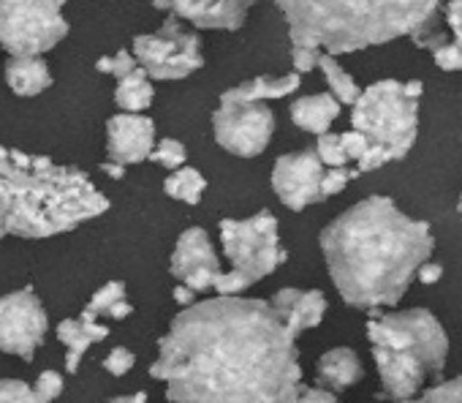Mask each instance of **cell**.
Here are the masks:
<instances>
[{"instance_id": "1", "label": "cell", "mask_w": 462, "mask_h": 403, "mask_svg": "<svg viewBox=\"0 0 462 403\" xmlns=\"http://www.w3.org/2000/svg\"><path fill=\"white\" fill-rule=\"evenodd\" d=\"M150 376L169 400H297V338L270 300L217 295L185 305L158 341Z\"/></svg>"}, {"instance_id": "2", "label": "cell", "mask_w": 462, "mask_h": 403, "mask_svg": "<svg viewBox=\"0 0 462 403\" xmlns=\"http://www.w3.org/2000/svg\"><path fill=\"white\" fill-rule=\"evenodd\" d=\"M435 248L427 221L408 219L389 196H367L321 232V251L340 297L354 308L402 300Z\"/></svg>"}, {"instance_id": "3", "label": "cell", "mask_w": 462, "mask_h": 403, "mask_svg": "<svg viewBox=\"0 0 462 403\" xmlns=\"http://www.w3.org/2000/svg\"><path fill=\"white\" fill-rule=\"evenodd\" d=\"M106 211L109 199L82 169L0 145V238H55Z\"/></svg>"}, {"instance_id": "4", "label": "cell", "mask_w": 462, "mask_h": 403, "mask_svg": "<svg viewBox=\"0 0 462 403\" xmlns=\"http://www.w3.org/2000/svg\"><path fill=\"white\" fill-rule=\"evenodd\" d=\"M291 44L329 55L356 52L411 36L430 25L440 0H275Z\"/></svg>"}, {"instance_id": "5", "label": "cell", "mask_w": 462, "mask_h": 403, "mask_svg": "<svg viewBox=\"0 0 462 403\" xmlns=\"http://www.w3.org/2000/svg\"><path fill=\"white\" fill-rule=\"evenodd\" d=\"M367 338L383 392L394 400L413 398L427 376L440 373L448 354L440 322L424 308L400 314H378L373 308Z\"/></svg>"}, {"instance_id": "6", "label": "cell", "mask_w": 462, "mask_h": 403, "mask_svg": "<svg viewBox=\"0 0 462 403\" xmlns=\"http://www.w3.org/2000/svg\"><path fill=\"white\" fill-rule=\"evenodd\" d=\"M351 107V128L362 131L370 142L356 161L359 172H373L408 155L419 131V101L402 93V82L381 80L362 90Z\"/></svg>"}, {"instance_id": "7", "label": "cell", "mask_w": 462, "mask_h": 403, "mask_svg": "<svg viewBox=\"0 0 462 403\" xmlns=\"http://www.w3.org/2000/svg\"><path fill=\"white\" fill-rule=\"evenodd\" d=\"M220 246L231 270L217 273L212 289L217 295H240L256 281L273 276L286 259L289 251L281 248L278 219L270 211H262L251 219L220 221Z\"/></svg>"}, {"instance_id": "8", "label": "cell", "mask_w": 462, "mask_h": 403, "mask_svg": "<svg viewBox=\"0 0 462 403\" xmlns=\"http://www.w3.org/2000/svg\"><path fill=\"white\" fill-rule=\"evenodd\" d=\"M69 31L63 0H0V47L12 55H44Z\"/></svg>"}, {"instance_id": "9", "label": "cell", "mask_w": 462, "mask_h": 403, "mask_svg": "<svg viewBox=\"0 0 462 403\" xmlns=\"http://www.w3.org/2000/svg\"><path fill=\"white\" fill-rule=\"evenodd\" d=\"M134 58L155 82L185 80L204 66L201 39L180 17H169L155 33L134 39Z\"/></svg>"}, {"instance_id": "10", "label": "cell", "mask_w": 462, "mask_h": 403, "mask_svg": "<svg viewBox=\"0 0 462 403\" xmlns=\"http://www.w3.org/2000/svg\"><path fill=\"white\" fill-rule=\"evenodd\" d=\"M215 142L243 158L262 155L275 134V115L264 101H223L212 115Z\"/></svg>"}, {"instance_id": "11", "label": "cell", "mask_w": 462, "mask_h": 403, "mask_svg": "<svg viewBox=\"0 0 462 403\" xmlns=\"http://www.w3.org/2000/svg\"><path fill=\"white\" fill-rule=\"evenodd\" d=\"M47 327L50 316L33 286L0 297V351L31 362L36 349L44 343Z\"/></svg>"}, {"instance_id": "12", "label": "cell", "mask_w": 462, "mask_h": 403, "mask_svg": "<svg viewBox=\"0 0 462 403\" xmlns=\"http://www.w3.org/2000/svg\"><path fill=\"white\" fill-rule=\"evenodd\" d=\"M324 164L316 150H300L281 155L273 169V188L289 211H305L321 199Z\"/></svg>"}, {"instance_id": "13", "label": "cell", "mask_w": 462, "mask_h": 403, "mask_svg": "<svg viewBox=\"0 0 462 403\" xmlns=\"http://www.w3.org/2000/svg\"><path fill=\"white\" fill-rule=\"evenodd\" d=\"M171 276L190 286L193 292H207L215 284V276L220 273V259L209 243V235L199 227L185 230L171 251Z\"/></svg>"}, {"instance_id": "14", "label": "cell", "mask_w": 462, "mask_h": 403, "mask_svg": "<svg viewBox=\"0 0 462 403\" xmlns=\"http://www.w3.org/2000/svg\"><path fill=\"white\" fill-rule=\"evenodd\" d=\"M256 0H152L161 12H171L174 17L215 31H240L251 14Z\"/></svg>"}, {"instance_id": "15", "label": "cell", "mask_w": 462, "mask_h": 403, "mask_svg": "<svg viewBox=\"0 0 462 403\" xmlns=\"http://www.w3.org/2000/svg\"><path fill=\"white\" fill-rule=\"evenodd\" d=\"M155 147V123L139 112H123L106 123V155L123 166L150 158Z\"/></svg>"}, {"instance_id": "16", "label": "cell", "mask_w": 462, "mask_h": 403, "mask_svg": "<svg viewBox=\"0 0 462 403\" xmlns=\"http://www.w3.org/2000/svg\"><path fill=\"white\" fill-rule=\"evenodd\" d=\"M270 305L294 338L305 330L319 327L327 314V297L319 289H281L270 300Z\"/></svg>"}, {"instance_id": "17", "label": "cell", "mask_w": 462, "mask_h": 403, "mask_svg": "<svg viewBox=\"0 0 462 403\" xmlns=\"http://www.w3.org/2000/svg\"><path fill=\"white\" fill-rule=\"evenodd\" d=\"M109 335V327L106 324H98V319H63L58 324V341L66 346V370L69 373H77L79 370V362L85 357V351L101 341H106Z\"/></svg>"}, {"instance_id": "18", "label": "cell", "mask_w": 462, "mask_h": 403, "mask_svg": "<svg viewBox=\"0 0 462 403\" xmlns=\"http://www.w3.org/2000/svg\"><path fill=\"white\" fill-rule=\"evenodd\" d=\"M6 82L17 96L33 98L52 85V71L42 55H12L6 63Z\"/></svg>"}, {"instance_id": "19", "label": "cell", "mask_w": 462, "mask_h": 403, "mask_svg": "<svg viewBox=\"0 0 462 403\" xmlns=\"http://www.w3.org/2000/svg\"><path fill=\"white\" fill-rule=\"evenodd\" d=\"M362 373L365 370H362V362H359L356 351L354 349H346V346L329 349L319 360V365H316L319 384L327 387V389H332V392H343V389L354 387L362 379Z\"/></svg>"}, {"instance_id": "20", "label": "cell", "mask_w": 462, "mask_h": 403, "mask_svg": "<svg viewBox=\"0 0 462 403\" xmlns=\"http://www.w3.org/2000/svg\"><path fill=\"white\" fill-rule=\"evenodd\" d=\"M340 117V101L329 93H316V96H305L297 98L291 104V120L294 126H300L302 131L310 134H324L329 131V126Z\"/></svg>"}, {"instance_id": "21", "label": "cell", "mask_w": 462, "mask_h": 403, "mask_svg": "<svg viewBox=\"0 0 462 403\" xmlns=\"http://www.w3.org/2000/svg\"><path fill=\"white\" fill-rule=\"evenodd\" d=\"M300 74H283V77H256L248 80L237 88L226 90L220 98L223 101H273V98H286L291 93H297L300 88Z\"/></svg>"}, {"instance_id": "22", "label": "cell", "mask_w": 462, "mask_h": 403, "mask_svg": "<svg viewBox=\"0 0 462 403\" xmlns=\"http://www.w3.org/2000/svg\"><path fill=\"white\" fill-rule=\"evenodd\" d=\"M152 96H155L152 80L147 77V71H144L142 66H136L131 74H125V77L117 80L115 104H117L123 112H144V109H150Z\"/></svg>"}, {"instance_id": "23", "label": "cell", "mask_w": 462, "mask_h": 403, "mask_svg": "<svg viewBox=\"0 0 462 403\" xmlns=\"http://www.w3.org/2000/svg\"><path fill=\"white\" fill-rule=\"evenodd\" d=\"M128 314H134V305L125 300V284L123 281H109V284H104L96 295H93V300L85 305V311H82V319H101V316H106V319H115V322H123Z\"/></svg>"}, {"instance_id": "24", "label": "cell", "mask_w": 462, "mask_h": 403, "mask_svg": "<svg viewBox=\"0 0 462 403\" xmlns=\"http://www.w3.org/2000/svg\"><path fill=\"white\" fill-rule=\"evenodd\" d=\"M204 188H207L204 174L199 169H193V166H185V164L177 166V169H171V174L163 180L166 196L180 199V202H185V205H199Z\"/></svg>"}, {"instance_id": "25", "label": "cell", "mask_w": 462, "mask_h": 403, "mask_svg": "<svg viewBox=\"0 0 462 403\" xmlns=\"http://www.w3.org/2000/svg\"><path fill=\"white\" fill-rule=\"evenodd\" d=\"M319 69H321V74H324V80H327V85H329V90H332V96L340 101V104H354L356 101V96L362 93L359 90V85L354 82V77L329 55V52H321V58H319Z\"/></svg>"}, {"instance_id": "26", "label": "cell", "mask_w": 462, "mask_h": 403, "mask_svg": "<svg viewBox=\"0 0 462 403\" xmlns=\"http://www.w3.org/2000/svg\"><path fill=\"white\" fill-rule=\"evenodd\" d=\"M150 158L158 164V166H163V169H177V166H182L185 161H188V150H185V145L182 142H177V139H161L152 150H150Z\"/></svg>"}, {"instance_id": "27", "label": "cell", "mask_w": 462, "mask_h": 403, "mask_svg": "<svg viewBox=\"0 0 462 403\" xmlns=\"http://www.w3.org/2000/svg\"><path fill=\"white\" fill-rule=\"evenodd\" d=\"M316 153L321 158L324 166H346L348 164V155L343 150V142H340V134H319V145H316Z\"/></svg>"}, {"instance_id": "28", "label": "cell", "mask_w": 462, "mask_h": 403, "mask_svg": "<svg viewBox=\"0 0 462 403\" xmlns=\"http://www.w3.org/2000/svg\"><path fill=\"white\" fill-rule=\"evenodd\" d=\"M136 66H139V63H136V58H134L128 50H117L115 55H104V58L96 61V69H98L101 74H112L115 80L131 74Z\"/></svg>"}, {"instance_id": "29", "label": "cell", "mask_w": 462, "mask_h": 403, "mask_svg": "<svg viewBox=\"0 0 462 403\" xmlns=\"http://www.w3.org/2000/svg\"><path fill=\"white\" fill-rule=\"evenodd\" d=\"M356 174H359V169H348V166H329V169H324V174H321V199L340 193Z\"/></svg>"}, {"instance_id": "30", "label": "cell", "mask_w": 462, "mask_h": 403, "mask_svg": "<svg viewBox=\"0 0 462 403\" xmlns=\"http://www.w3.org/2000/svg\"><path fill=\"white\" fill-rule=\"evenodd\" d=\"M66 381L58 370H44L33 384V400H55L63 392Z\"/></svg>"}, {"instance_id": "31", "label": "cell", "mask_w": 462, "mask_h": 403, "mask_svg": "<svg viewBox=\"0 0 462 403\" xmlns=\"http://www.w3.org/2000/svg\"><path fill=\"white\" fill-rule=\"evenodd\" d=\"M432 58H435V66L440 71H462V47L454 42V44H438L432 50Z\"/></svg>"}, {"instance_id": "32", "label": "cell", "mask_w": 462, "mask_h": 403, "mask_svg": "<svg viewBox=\"0 0 462 403\" xmlns=\"http://www.w3.org/2000/svg\"><path fill=\"white\" fill-rule=\"evenodd\" d=\"M324 50L319 47H308V44H294L291 47V63H294V71L297 74H308L313 69H319V58H321Z\"/></svg>"}, {"instance_id": "33", "label": "cell", "mask_w": 462, "mask_h": 403, "mask_svg": "<svg viewBox=\"0 0 462 403\" xmlns=\"http://www.w3.org/2000/svg\"><path fill=\"white\" fill-rule=\"evenodd\" d=\"M134 365H136V357H134V351H128L125 346H117V349H112V351L104 357V370L112 373V376H125Z\"/></svg>"}, {"instance_id": "34", "label": "cell", "mask_w": 462, "mask_h": 403, "mask_svg": "<svg viewBox=\"0 0 462 403\" xmlns=\"http://www.w3.org/2000/svg\"><path fill=\"white\" fill-rule=\"evenodd\" d=\"M424 400H462V376L430 387L424 392Z\"/></svg>"}, {"instance_id": "35", "label": "cell", "mask_w": 462, "mask_h": 403, "mask_svg": "<svg viewBox=\"0 0 462 403\" xmlns=\"http://www.w3.org/2000/svg\"><path fill=\"white\" fill-rule=\"evenodd\" d=\"M0 400H28L33 403V387L20 379H0Z\"/></svg>"}, {"instance_id": "36", "label": "cell", "mask_w": 462, "mask_h": 403, "mask_svg": "<svg viewBox=\"0 0 462 403\" xmlns=\"http://www.w3.org/2000/svg\"><path fill=\"white\" fill-rule=\"evenodd\" d=\"M340 142H343V150H346V155H348V161H359L362 155H365V150H367V136L362 134V131H356V128H351V131H346V134H340Z\"/></svg>"}, {"instance_id": "37", "label": "cell", "mask_w": 462, "mask_h": 403, "mask_svg": "<svg viewBox=\"0 0 462 403\" xmlns=\"http://www.w3.org/2000/svg\"><path fill=\"white\" fill-rule=\"evenodd\" d=\"M448 28L454 33V42L462 47V0H448V12H446Z\"/></svg>"}, {"instance_id": "38", "label": "cell", "mask_w": 462, "mask_h": 403, "mask_svg": "<svg viewBox=\"0 0 462 403\" xmlns=\"http://www.w3.org/2000/svg\"><path fill=\"white\" fill-rule=\"evenodd\" d=\"M297 400H324V403H332V400H337V392H332V389H327V387H302L300 384V389H297Z\"/></svg>"}, {"instance_id": "39", "label": "cell", "mask_w": 462, "mask_h": 403, "mask_svg": "<svg viewBox=\"0 0 462 403\" xmlns=\"http://www.w3.org/2000/svg\"><path fill=\"white\" fill-rule=\"evenodd\" d=\"M416 278H419L421 284H438V281L443 278V267L435 265V262H430V259H424V262L419 265V270H416Z\"/></svg>"}, {"instance_id": "40", "label": "cell", "mask_w": 462, "mask_h": 403, "mask_svg": "<svg viewBox=\"0 0 462 403\" xmlns=\"http://www.w3.org/2000/svg\"><path fill=\"white\" fill-rule=\"evenodd\" d=\"M174 300H177L180 305H190V303H196V292H193L190 286L180 284V286L174 289Z\"/></svg>"}, {"instance_id": "41", "label": "cell", "mask_w": 462, "mask_h": 403, "mask_svg": "<svg viewBox=\"0 0 462 403\" xmlns=\"http://www.w3.org/2000/svg\"><path fill=\"white\" fill-rule=\"evenodd\" d=\"M101 169H104V174H109L112 180H123V177H125V166L117 164V161H104Z\"/></svg>"}, {"instance_id": "42", "label": "cell", "mask_w": 462, "mask_h": 403, "mask_svg": "<svg viewBox=\"0 0 462 403\" xmlns=\"http://www.w3.org/2000/svg\"><path fill=\"white\" fill-rule=\"evenodd\" d=\"M402 93H405L408 98L419 101V98H421V93H424V85H421V80H411V82H405V85H402Z\"/></svg>"}, {"instance_id": "43", "label": "cell", "mask_w": 462, "mask_h": 403, "mask_svg": "<svg viewBox=\"0 0 462 403\" xmlns=\"http://www.w3.org/2000/svg\"><path fill=\"white\" fill-rule=\"evenodd\" d=\"M117 403H142V400H147V392H134V395H120V398H115Z\"/></svg>"}, {"instance_id": "44", "label": "cell", "mask_w": 462, "mask_h": 403, "mask_svg": "<svg viewBox=\"0 0 462 403\" xmlns=\"http://www.w3.org/2000/svg\"><path fill=\"white\" fill-rule=\"evenodd\" d=\"M457 208H459V213H462V193H459V205H457Z\"/></svg>"}]
</instances>
